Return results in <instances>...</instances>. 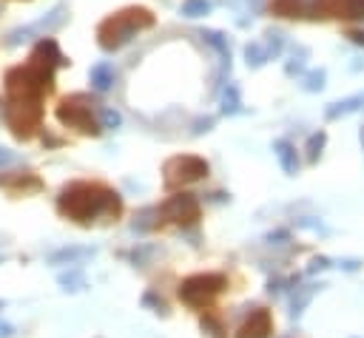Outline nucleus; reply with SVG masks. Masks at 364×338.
I'll use <instances>...</instances> for the list:
<instances>
[{
    "label": "nucleus",
    "mask_w": 364,
    "mask_h": 338,
    "mask_svg": "<svg viewBox=\"0 0 364 338\" xmlns=\"http://www.w3.org/2000/svg\"><path fill=\"white\" fill-rule=\"evenodd\" d=\"M273 14L279 17H324L321 14V0H270Z\"/></svg>",
    "instance_id": "8"
},
{
    "label": "nucleus",
    "mask_w": 364,
    "mask_h": 338,
    "mask_svg": "<svg viewBox=\"0 0 364 338\" xmlns=\"http://www.w3.org/2000/svg\"><path fill=\"white\" fill-rule=\"evenodd\" d=\"M28 60L43 62V65H48V68H57V65H65V62H68V60L63 57L60 45H57L51 37H43V40L34 45V51H31V57H28Z\"/></svg>",
    "instance_id": "10"
},
{
    "label": "nucleus",
    "mask_w": 364,
    "mask_h": 338,
    "mask_svg": "<svg viewBox=\"0 0 364 338\" xmlns=\"http://www.w3.org/2000/svg\"><path fill=\"white\" fill-rule=\"evenodd\" d=\"M43 99L40 97H6L3 119L17 139H31L43 119Z\"/></svg>",
    "instance_id": "3"
},
{
    "label": "nucleus",
    "mask_w": 364,
    "mask_h": 338,
    "mask_svg": "<svg viewBox=\"0 0 364 338\" xmlns=\"http://www.w3.org/2000/svg\"><path fill=\"white\" fill-rule=\"evenodd\" d=\"M156 23V17L142 9V6H128L117 14H108L100 26H97V43L102 51H117L122 48L125 43H131L139 31L151 28Z\"/></svg>",
    "instance_id": "2"
},
{
    "label": "nucleus",
    "mask_w": 364,
    "mask_h": 338,
    "mask_svg": "<svg viewBox=\"0 0 364 338\" xmlns=\"http://www.w3.org/2000/svg\"><path fill=\"white\" fill-rule=\"evenodd\" d=\"M321 14L338 20H364V0H321Z\"/></svg>",
    "instance_id": "9"
},
{
    "label": "nucleus",
    "mask_w": 364,
    "mask_h": 338,
    "mask_svg": "<svg viewBox=\"0 0 364 338\" xmlns=\"http://www.w3.org/2000/svg\"><path fill=\"white\" fill-rule=\"evenodd\" d=\"M273 332V318L267 310H256L239 329V338H267Z\"/></svg>",
    "instance_id": "11"
},
{
    "label": "nucleus",
    "mask_w": 364,
    "mask_h": 338,
    "mask_svg": "<svg viewBox=\"0 0 364 338\" xmlns=\"http://www.w3.org/2000/svg\"><path fill=\"white\" fill-rule=\"evenodd\" d=\"M304 88L307 91H321L324 88V71L318 68V71H310L307 77H304Z\"/></svg>",
    "instance_id": "20"
},
{
    "label": "nucleus",
    "mask_w": 364,
    "mask_h": 338,
    "mask_svg": "<svg viewBox=\"0 0 364 338\" xmlns=\"http://www.w3.org/2000/svg\"><path fill=\"white\" fill-rule=\"evenodd\" d=\"M100 125H102V128H117V125H119V114L111 111V108H102V114H100Z\"/></svg>",
    "instance_id": "21"
},
{
    "label": "nucleus",
    "mask_w": 364,
    "mask_h": 338,
    "mask_svg": "<svg viewBox=\"0 0 364 338\" xmlns=\"http://www.w3.org/2000/svg\"><path fill=\"white\" fill-rule=\"evenodd\" d=\"M210 11V0H185L182 3V17H205Z\"/></svg>",
    "instance_id": "16"
},
{
    "label": "nucleus",
    "mask_w": 364,
    "mask_h": 338,
    "mask_svg": "<svg viewBox=\"0 0 364 338\" xmlns=\"http://www.w3.org/2000/svg\"><path fill=\"white\" fill-rule=\"evenodd\" d=\"M91 105H94V99H91L88 94H71V97H65V99L57 105V119H60L63 125H68V128H77L80 133L97 136L102 125L94 119Z\"/></svg>",
    "instance_id": "4"
},
{
    "label": "nucleus",
    "mask_w": 364,
    "mask_h": 338,
    "mask_svg": "<svg viewBox=\"0 0 364 338\" xmlns=\"http://www.w3.org/2000/svg\"><path fill=\"white\" fill-rule=\"evenodd\" d=\"M225 284H228V278L219 276V273H199V276H191V278H185L179 284V298L188 307L202 310V307H208L225 290Z\"/></svg>",
    "instance_id": "5"
},
{
    "label": "nucleus",
    "mask_w": 364,
    "mask_h": 338,
    "mask_svg": "<svg viewBox=\"0 0 364 338\" xmlns=\"http://www.w3.org/2000/svg\"><path fill=\"white\" fill-rule=\"evenodd\" d=\"M57 210L80 224H88L100 216H119L122 210V199L117 190L100 185V182H71L60 190L57 196Z\"/></svg>",
    "instance_id": "1"
},
{
    "label": "nucleus",
    "mask_w": 364,
    "mask_h": 338,
    "mask_svg": "<svg viewBox=\"0 0 364 338\" xmlns=\"http://www.w3.org/2000/svg\"><path fill=\"white\" fill-rule=\"evenodd\" d=\"M11 159H14V153L6 151V148H0V165H6V162H11Z\"/></svg>",
    "instance_id": "23"
},
{
    "label": "nucleus",
    "mask_w": 364,
    "mask_h": 338,
    "mask_svg": "<svg viewBox=\"0 0 364 338\" xmlns=\"http://www.w3.org/2000/svg\"><path fill=\"white\" fill-rule=\"evenodd\" d=\"M324 142H327V133H324V131H316V133H310V139H307V159H310V162H316V159L321 156V148H324Z\"/></svg>",
    "instance_id": "18"
},
{
    "label": "nucleus",
    "mask_w": 364,
    "mask_h": 338,
    "mask_svg": "<svg viewBox=\"0 0 364 338\" xmlns=\"http://www.w3.org/2000/svg\"><path fill=\"white\" fill-rule=\"evenodd\" d=\"M245 57H247V65H253V68H259V65H264V60H270L267 45H262V43H250L245 48Z\"/></svg>",
    "instance_id": "15"
},
{
    "label": "nucleus",
    "mask_w": 364,
    "mask_h": 338,
    "mask_svg": "<svg viewBox=\"0 0 364 338\" xmlns=\"http://www.w3.org/2000/svg\"><path fill=\"white\" fill-rule=\"evenodd\" d=\"M361 105H364V94H355V97H347V99H341V102H333V105L324 111V116H327V119H338V116H347V114L358 111Z\"/></svg>",
    "instance_id": "12"
},
{
    "label": "nucleus",
    "mask_w": 364,
    "mask_h": 338,
    "mask_svg": "<svg viewBox=\"0 0 364 338\" xmlns=\"http://www.w3.org/2000/svg\"><path fill=\"white\" fill-rule=\"evenodd\" d=\"M156 216H162V222L193 224L199 219V202L191 193H176V196H171V199L162 202V207L156 210Z\"/></svg>",
    "instance_id": "7"
},
{
    "label": "nucleus",
    "mask_w": 364,
    "mask_h": 338,
    "mask_svg": "<svg viewBox=\"0 0 364 338\" xmlns=\"http://www.w3.org/2000/svg\"><path fill=\"white\" fill-rule=\"evenodd\" d=\"M276 156H279L284 173H296V170H299V156H296V148H293L290 142L279 139V142H276Z\"/></svg>",
    "instance_id": "14"
},
{
    "label": "nucleus",
    "mask_w": 364,
    "mask_h": 338,
    "mask_svg": "<svg viewBox=\"0 0 364 338\" xmlns=\"http://www.w3.org/2000/svg\"><path fill=\"white\" fill-rule=\"evenodd\" d=\"M111 82H114V65H111V62H97V65L91 68V85H94L97 91H108Z\"/></svg>",
    "instance_id": "13"
},
{
    "label": "nucleus",
    "mask_w": 364,
    "mask_h": 338,
    "mask_svg": "<svg viewBox=\"0 0 364 338\" xmlns=\"http://www.w3.org/2000/svg\"><path fill=\"white\" fill-rule=\"evenodd\" d=\"M0 310H3V301H0Z\"/></svg>",
    "instance_id": "25"
},
{
    "label": "nucleus",
    "mask_w": 364,
    "mask_h": 338,
    "mask_svg": "<svg viewBox=\"0 0 364 338\" xmlns=\"http://www.w3.org/2000/svg\"><path fill=\"white\" fill-rule=\"evenodd\" d=\"M208 176V162L199 156H173L165 162V185H188Z\"/></svg>",
    "instance_id": "6"
},
{
    "label": "nucleus",
    "mask_w": 364,
    "mask_h": 338,
    "mask_svg": "<svg viewBox=\"0 0 364 338\" xmlns=\"http://www.w3.org/2000/svg\"><path fill=\"white\" fill-rule=\"evenodd\" d=\"M202 37H205V40H208V43H210V45H213V48H216V51H219L222 57H228V60H230V51H228V43L222 40V34H219V31H202Z\"/></svg>",
    "instance_id": "19"
},
{
    "label": "nucleus",
    "mask_w": 364,
    "mask_h": 338,
    "mask_svg": "<svg viewBox=\"0 0 364 338\" xmlns=\"http://www.w3.org/2000/svg\"><path fill=\"white\" fill-rule=\"evenodd\" d=\"M358 136H361V145H364V128H361V131H358Z\"/></svg>",
    "instance_id": "24"
},
{
    "label": "nucleus",
    "mask_w": 364,
    "mask_h": 338,
    "mask_svg": "<svg viewBox=\"0 0 364 338\" xmlns=\"http://www.w3.org/2000/svg\"><path fill=\"white\" fill-rule=\"evenodd\" d=\"M347 37H350V43L364 45V31H361V28H350V31H347Z\"/></svg>",
    "instance_id": "22"
},
{
    "label": "nucleus",
    "mask_w": 364,
    "mask_h": 338,
    "mask_svg": "<svg viewBox=\"0 0 364 338\" xmlns=\"http://www.w3.org/2000/svg\"><path fill=\"white\" fill-rule=\"evenodd\" d=\"M239 105H242V99H239V88H236L233 82H228V91H225V97H222V111H225V114H236Z\"/></svg>",
    "instance_id": "17"
}]
</instances>
